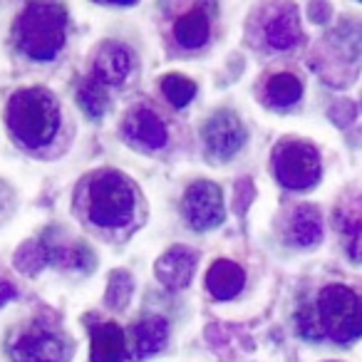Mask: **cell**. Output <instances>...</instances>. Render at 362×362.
<instances>
[{"label":"cell","instance_id":"cell-14","mask_svg":"<svg viewBox=\"0 0 362 362\" xmlns=\"http://www.w3.org/2000/svg\"><path fill=\"white\" fill-rule=\"evenodd\" d=\"M243 286H246V273H243V268L233 261H226V258L216 261L206 273L209 293H211L214 298H218V300L233 298L236 293L243 291Z\"/></svg>","mask_w":362,"mask_h":362},{"label":"cell","instance_id":"cell-13","mask_svg":"<svg viewBox=\"0 0 362 362\" xmlns=\"http://www.w3.org/2000/svg\"><path fill=\"white\" fill-rule=\"evenodd\" d=\"M335 228L350 261L362 263V194L345 202L335 211Z\"/></svg>","mask_w":362,"mask_h":362},{"label":"cell","instance_id":"cell-11","mask_svg":"<svg viewBox=\"0 0 362 362\" xmlns=\"http://www.w3.org/2000/svg\"><path fill=\"white\" fill-rule=\"evenodd\" d=\"M169 340V322L161 315H151L144 320L134 322L127 340V352L132 360H146L154 352H159Z\"/></svg>","mask_w":362,"mask_h":362},{"label":"cell","instance_id":"cell-1","mask_svg":"<svg viewBox=\"0 0 362 362\" xmlns=\"http://www.w3.org/2000/svg\"><path fill=\"white\" fill-rule=\"evenodd\" d=\"M298 330L308 340L352 342L362 335V296L352 288L332 283L325 286L313 303L298 310Z\"/></svg>","mask_w":362,"mask_h":362},{"label":"cell","instance_id":"cell-16","mask_svg":"<svg viewBox=\"0 0 362 362\" xmlns=\"http://www.w3.org/2000/svg\"><path fill=\"white\" fill-rule=\"evenodd\" d=\"M209 35H211V21H209L204 8H192L184 16H179L174 25V37L181 47L187 50H197V47L206 45Z\"/></svg>","mask_w":362,"mask_h":362},{"label":"cell","instance_id":"cell-3","mask_svg":"<svg viewBox=\"0 0 362 362\" xmlns=\"http://www.w3.org/2000/svg\"><path fill=\"white\" fill-rule=\"evenodd\" d=\"M67 11L60 3H28L16 21V42L33 60H52L65 45Z\"/></svg>","mask_w":362,"mask_h":362},{"label":"cell","instance_id":"cell-12","mask_svg":"<svg viewBox=\"0 0 362 362\" xmlns=\"http://www.w3.org/2000/svg\"><path fill=\"white\" fill-rule=\"evenodd\" d=\"M124 134L129 139L139 141V144L149 146V149H161L169 139L166 124L156 112H151L149 107H136L127 115L124 119Z\"/></svg>","mask_w":362,"mask_h":362},{"label":"cell","instance_id":"cell-6","mask_svg":"<svg viewBox=\"0 0 362 362\" xmlns=\"http://www.w3.org/2000/svg\"><path fill=\"white\" fill-rule=\"evenodd\" d=\"M273 171L286 189L303 192L320 181V154L308 141H283L273 154Z\"/></svg>","mask_w":362,"mask_h":362},{"label":"cell","instance_id":"cell-5","mask_svg":"<svg viewBox=\"0 0 362 362\" xmlns=\"http://www.w3.org/2000/svg\"><path fill=\"white\" fill-rule=\"evenodd\" d=\"M8 355L13 362H62L67 357V342L57 327L33 320L11 335Z\"/></svg>","mask_w":362,"mask_h":362},{"label":"cell","instance_id":"cell-22","mask_svg":"<svg viewBox=\"0 0 362 362\" xmlns=\"http://www.w3.org/2000/svg\"><path fill=\"white\" fill-rule=\"evenodd\" d=\"M16 296H18L16 288H13L8 281H3V278H0V308L6 305L8 300H13V298H16Z\"/></svg>","mask_w":362,"mask_h":362},{"label":"cell","instance_id":"cell-7","mask_svg":"<svg viewBox=\"0 0 362 362\" xmlns=\"http://www.w3.org/2000/svg\"><path fill=\"white\" fill-rule=\"evenodd\" d=\"M184 216H187L189 226L194 231H209L216 228L223 221L226 211H223V197L221 189L211 181H197L187 189L184 194Z\"/></svg>","mask_w":362,"mask_h":362},{"label":"cell","instance_id":"cell-8","mask_svg":"<svg viewBox=\"0 0 362 362\" xmlns=\"http://www.w3.org/2000/svg\"><path fill=\"white\" fill-rule=\"evenodd\" d=\"M204 134V141H206V149L211 154L221 156V159H228L233 156L238 149L243 146L246 141V127L243 122L238 119L233 112H216L211 119L204 124L202 129Z\"/></svg>","mask_w":362,"mask_h":362},{"label":"cell","instance_id":"cell-19","mask_svg":"<svg viewBox=\"0 0 362 362\" xmlns=\"http://www.w3.org/2000/svg\"><path fill=\"white\" fill-rule=\"evenodd\" d=\"M303 85L291 72H278L266 82V100L273 107H291L300 100Z\"/></svg>","mask_w":362,"mask_h":362},{"label":"cell","instance_id":"cell-10","mask_svg":"<svg viewBox=\"0 0 362 362\" xmlns=\"http://www.w3.org/2000/svg\"><path fill=\"white\" fill-rule=\"evenodd\" d=\"M132 50L122 42H105L92 60V80L105 85H122L132 72Z\"/></svg>","mask_w":362,"mask_h":362},{"label":"cell","instance_id":"cell-21","mask_svg":"<svg viewBox=\"0 0 362 362\" xmlns=\"http://www.w3.org/2000/svg\"><path fill=\"white\" fill-rule=\"evenodd\" d=\"M77 102L80 107L87 112L90 117H102L107 110V92L100 82L90 80V82H82L80 90H77Z\"/></svg>","mask_w":362,"mask_h":362},{"label":"cell","instance_id":"cell-2","mask_svg":"<svg viewBox=\"0 0 362 362\" xmlns=\"http://www.w3.org/2000/svg\"><path fill=\"white\" fill-rule=\"evenodd\" d=\"M11 132L30 149L47 146L60 127V105L45 87H25L11 97L6 107Z\"/></svg>","mask_w":362,"mask_h":362},{"label":"cell","instance_id":"cell-18","mask_svg":"<svg viewBox=\"0 0 362 362\" xmlns=\"http://www.w3.org/2000/svg\"><path fill=\"white\" fill-rule=\"evenodd\" d=\"M298 40H300V23L293 8L278 13L266 23V42L273 50H291Z\"/></svg>","mask_w":362,"mask_h":362},{"label":"cell","instance_id":"cell-20","mask_svg":"<svg viewBox=\"0 0 362 362\" xmlns=\"http://www.w3.org/2000/svg\"><path fill=\"white\" fill-rule=\"evenodd\" d=\"M161 92L174 107H187L197 97V82L181 75H166L161 80Z\"/></svg>","mask_w":362,"mask_h":362},{"label":"cell","instance_id":"cell-17","mask_svg":"<svg viewBox=\"0 0 362 362\" xmlns=\"http://www.w3.org/2000/svg\"><path fill=\"white\" fill-rule=\"evenodd\" d=\"M322 238V218L315 206H298L288 221V241L293 246L310 248Z\"/></svg>","mask_w":362,"mask_h":362},{"label":"cell","instance_id":"cell-15","mask_svg":"<svg viewBox=\"0 0 362 362\" xmlns=\"http://www.w3.org/2000/svg\"><path fill=\"white\" fill-rule=\"evenodd\" d=\"M127 355V337L117 322H102L92 330V362H122Z\"/></svg>","mask_w":362,"mask_h":362},{"label":"cell","instance_id":"cell-9","mask_svg":"<svg viewBox=\"0 0 362 362\" xmlns=\"http://www.w3.org/2000/svg\"><path fill=\"white\" fill-rule=\"evenodd\" d=\"M199 266V256L189 246H171L164 256L156 261L154 273L159 283L169 291H181L187 288L194 278V271Z\"/></svg>","mask_w":362,"mask_h":362},{"label":"cell","instance_id":"cell-4","mask_svg":"<svg viewBox=\"0 0 362 362\" xmlns=\"http://www.w3.org/2000/svg\"><path fill=\"white\" fill-rule=\"evenodd\" d=\"M136 206V192L132 181L119 171H100L87 181L85 209L87 216L100 228H122L132 221Z\"/></svg>","mask_w":362,"mask_h":362}]
</instances>
